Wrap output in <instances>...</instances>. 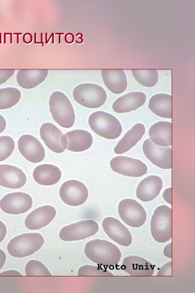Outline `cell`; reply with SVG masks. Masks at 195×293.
I'll return each mask as SVG.
<instances>
[{
	"instance_id": "33",
	"label": "cell",
	"mask_w": 195,
	"mask_h": 293,
	"mask_svg": "<svg viewBox=\"0 0 195 293\" xmlns=\"http://www.w3.org/2000/svg\"><path fill=\"white\" fill-rule=\"evenodd\" d=\"M15 69H0V85L7 82L14 74Z\"/></svg>"
},
{
	"instance_id": "23",
	"label": "cell",
	"mask_w": 195,
	"mask_h": 293,
	"mask_svg": "<svg viewBox=\"0 0 195 293\" xmlns=\"http://www.w3.org/2000/svg\"><path fill=\"white\" fill-rule=\"evenodd\" d=\"M48 72V69H20L16 75L17 83L23 89H32L45 80Z\"/></svg>"
},
{
	"instance_id": "9",
	"label": "cell",
	"mask_w": 195,
	"mask_h": 293,
	"mask_svg": "<svg viewBox=\"0 0 195 293\" xmlns=\"http://www.w3.org/2000/svg\"><path fill=\"white\" fill-rule=\"evenodd\" d=\"M61 200L70 206H79L87 200L89 192L86 186L81 182L70 180L64 182L59 190Z\"/></svg>"
},
{
	"instance_id": "3",
	"label": "cell",
	"mask_w": 195,
	"mask_h": 293,
	"mask_svg": "<svg viewBox=\"0 0 195 293\" xmlns=\"http://www.w3.org/2000/svg\"><path fill=\"white\" fill-rule=\"evenodd\" d=\"M88 124L95 133L107 139L117 138L122 131L119 120L112 114L103 111L92 113L89 117Z\"/></svg>"
},
{
	"instance_id": "6",
	"label": "cell",
	"mask_w": 195,
	"mask_h": 293,
	"mask_svg": "<svg viewBox=\"0 0 195 293\" xmlns=\"http://www.w3.org/2000/svg\"><path fill=\"white\" fill-rule=\"evenodd\" d=\"M73 97L76 102L85 107L97 108L104 105L107 95L104 89L98 84L82 83L74 88Z\"/></svg>"
},
{
	"instance_id": "20",
	"label": "cell",
	"mask_w": 195,
	"mask_h": 293,
	"mask_svg": "<svg viewBox=\"0 0 195 293\" xmlns=\"http://www.w3.org/2000/svg\"><path fill=\"white\" fill-rule=\"evenodd\" d=\"M146 100V95L144 93L131 92L116 100L112 105V108L117 113H127L142 106Z\"/></svg>"
},
{
	"instance_id": "12",
	"label": "cell",
	"mask_w": 195,
	"mask_h": 293,
	"mask_svg": "<svg viewBox=\"0 0 195 293\" xmlns=\"http://www.w3.org/2000/svg\"><path fill=\"white\" fill-rule=\"evenodd\" d=\"M33 205L31 196L25 192H17L4 195L0 201L1 209L7 214L18 215L28 211Z\"/></svg>"
},
{
	"instance_id": "16",
	"label": "cell",
	"mask_w": 195,
	"mask_h": 293,
	"mask_svg": "<svg viewBox=\"0 0 195 293\" xmlns=\"http://www.w3.org/2000/svg\"><path fill=\"white\" fill-rule=\"evenodd\" d=\"M56 214V209L53 206L45 205L39 207L27 215L25 226L30 230H39L50 224Z\"/></svg>"
},
{
	"instance_id": "30",
	"label": "cell",
	"mask_w": 195,
	"mask_h": 293,
	"mask_svg": "<svg viewBox=\"0 0 195 293\" xmlns=\"http://www.w3.org/2000/svg\"><path fill=\"white\" fill-rule=\"evenodd\" d=\"M25 272L26 276H52L47 267L36 260H31L27 263Z\"/></svg>"
},
{
	"instance_id": "8",
	"label": "cell",
	"mask_w": 195,
	"mask_h": 293,
	"mask_svg": "<svg viewBox=\"0 0 195 293\" xmlns=\"http://www.w3.org/2000/svg\"><path fill=\"white\" fill-rule=\"evenodd\" d=\"M98 230V224L95 221L82 220L63 227L59 237L64 241H78L94 235Z\"/></svg>"
},
{
	"instance_id": "11",
	"label": "cell",
	"mask_w": 195,
	"mask_h": 293,
	"mask_svg": "<svg viewBox=\"0 0 195 293\" xmlns=\"http://www.w3.org/2000/svg\"><path fill=\"white\" fill-rule=\"evenodd\" d=\"M146 157L157 167L169 169L172 167V150L171 146H162L154 143L150 139H146L142 145Z\"/></svg>"
},
{
	"instance_id": "40",
	"label": "cell",
	"mask_w": 195,
	"mask_h": 293,
	"mask_svg": "<svg viewBox=\"0 0 195 293\" xmlns=\"http://www.w3.org/2000/svg\"><path fill=\"white\" fill-rule=\"evenodd\" d=\"M6 126V120L3 116L0 114V133L5 130Z\"/></svg>"
},
{
	"instance_id": "28",
	"label": "cell",
	"mask_w": 195,
	"mask_h": 293,
	"mask_svg": "<svg viewBox=\"0 0 195 293\" xmlns=\"http://www.w3.org/2000/svg\"><path fill=\"white\" fill-rule=\"evenodd\" d=\"M21 96L20 91L13 87L0 89V110L10 108L17 105Z\"/></svg>"
},
{
	"instance_id": "29",
	"label": "cell",
	"mask_w": 195,
	"mask_h": 293,
	"mask_svg": "<svg viewBox=\"0 0 195 293\" xmlns=\"http://www.w3.org/2000/svg\"><path fill=\"white\" fill-rule=\"evenodd\" d=\"M135 80L141 85L151 87L155 86L158 80V73L156 69H132Z\"/></svg>"
},
{
	"instance_id": "31",
	"label": "cell",
	"mask_w": 195,
	"mask_h": 293,
	"mask_svg": "<svg viewBox=\"0 0 195 293\" xmlns=\"http://www.w3.org/2000/svg\"><path fill=\"white\" fill-rule=\"evenodd\" d=\"M15 149V142L8 136L0 137V162L4 161L11 156Z\"/></svg>"
},
{
	"instance_id": "34",
	"label": "cell",
	"mask_w": 195,
	"mask_h": 293,
	"mask_svg": "<svg viewBox=\"0 0 195 293\" xmlns=\"http://www.w3.org/2000/svg\"><path fill=\"white\" fill-rule=\"evenodd\" d=\"M172 262L163 265L158 271L157 276H172Z\"/></svg>"
},
{
	"instance_id": "5",
	"label": "cell",
	"mask_w": 195,
	"mask_h": 293,
	"mask_svg": "<svg viewBox=\"0 0 195 293\" xmlns=\"http://www.w3.org/2000/svg\"><path fill=\"white\" fill-rule=\"evenodd\" d=\"M172 210L166 205L157 207L155 210L150 222L151 234L157 242L166 243L172 236Z\"/></svg>"
},
{
	"instance_id": "18",
	"label": "cell",
	"mask_w": 195,
	"mask_h": 293,
	"mask_svg": "<svg viewBox=\"0 0 195 293\" xmlns=\"http://www.w3.org/2000/svg\"><path fill=\"white\" fill-rule=\"evenodd\" d=\"M25 174L15 166L0 165V186L12 189L22 187L26 182Z\"/></svg>"
},
{
	"instance_id": "17",
	"label": "cell",
	"mask_w": 195,
	"mask_h": 293,
	"mask_svg": "<svg viewBox=\"0 0 195 293\" xmlns=\"http://www.w3.org/2000/svg\"><path fill=\"white\" fill-rule=\"evenodd\" d=\"M162 187L163 182L160 177L149 175L138 184L136 190V197L143 202L151 201L159 195Z\"/></svg>"
},
{
	"instance_id": "1",
	"label": "cell",
	"mask_w": 195,
	"mask_h": 293,
	"mask_svg": "<svg viewBox=\"0 0 195 293\" xmlns=\"http://www.w3.org/2000/svg\"><path fill=\"white\" fill-rule=\"evenodd\" d=\"M84 253L91 261L104 266L117 265L121 256V251L117 246L99 239L88 242L85 246Z\"/></svg>"
},
{
	"instance_id": "36",
	"label": "cell",
	"mask_w": 195,
	"mask_h": 293,
	"mask_svg": "<svg viewBox=\"0 0 195 293\" xmlns=\"http://www.w3.org/2000/svg\"><path fill=\"white\" fill-rule=\"evenodd\" d=\"M7 233V229L5 224L0 220V243L5 238Z\"/></svg>"
},
{
	"instance_id": "25",
	"label": "cell",
	"mask_w": 195,
	"mask_h": 293,
	"mask_svg": "<svg viewBox=\"0 0 195 293\" xmlns=\"http://www.w3.org/2000/svg\"><path fill=\"white\" fill-rule=\"evenodd\" d=\"M150 139L155 144L170 146L172 144V124L167 121H159L151 126L149 130Z\"/></svg>"
},
{
	"instance_id": "2",
	"label": "cell",
	"mask_w": 195,
	"mask_h": 293,
	"mask_svg": "<svg viewBox=\"0 0 195 293\" xmlns=\"http://www.w3.org/2000/svg\"><path fill=\"white\" fill-rule=\"evenodd\" d=\"M49 110L54 121L60 126L70 128L74 125L76 116L72 103L62 92L52 93L49 100Z\"/></svg>"
},
{
	"instance_id": "21",
	"label": "cell",
	"mask_w": 195,
	"mask_h": 293,
	"mask_svg": "<svg viewBox=\"0 0 195 293\" xmlns=\"http://www.w3.org/2000/svg\"><path fill=\"white\" fill-rule=\"evenodd\" d=\"M40 138L46 146L51 151L57 153L64 151L65 148L62 145V132L55 125L51 123H43L39 129Z\"/></svg>"
},
{
	"instance_id": "35",
	"label": "cell",
	"mask_w": 195,
	"mask_h": 293,
	"mask_svg": "<svg viewBox=\"0 0 195 293\" xmlns=\"http://www.w3.org/2000/svg\"><path fill=\"white\" fill-rule=\"evenodd\" d=\"M163 198L164 200L170 205H172V188H166L163 193Z\"/></svg>"
},
{
	"instance_id": "19",
	"label": "cell",
	"mask_w": 195,
	"mask_h": 293,
	"mask_svg": "<svg viewBox=\"0 0 195 293\" xmlns=\"http://www.w3.org/2000/svg\"><path fill=\"white\" fill-rule=\"evenodd\" d=\"M154 267L147 259L136 255L126 257L121 266L122 269L130 275L141 276L153 275Z\"/></svg>"
},
{
	"instance_id": "26",
	"label": "cell",
	"mask_w": 195,
	"mask_h": 293,
	"mask_svg": "<svg viewBox=\"0 0 195 293\" xmlns=\"http://www.w3.org/2000/svg\"><path fill=\"white\" fill-rule=\"evenodd\" d=\"M33 177L38 184L42 186H52L58 183L61 172L57 166L52 164H42L35 167Z\"/></svg>"
},
{
	"instance_id": "27",
	"label": "cell",
	"mask_w": 195,
	"mask_h": 293,
	"mask_svg": "<svg viewBox=\"0 0 195 293\" xmlns=\"http://www.w3.org/2000/svg\"><path fill=\"white\" fill-rule=\"evenodd\" d=\"M148 107L157 116L172 118V97L166 93H157L152 96L149 100Z\"/></svg>"
},
{
	"instance_id": "22",
	"label": "cell",
	"mask_w": 195,
	"mask_h": 293,
	"mask_svg": "<svg viewBox=\"0 0 195 293\" xmlns=\"http://www.w3.org/2000/svg\"><path fill=\"white\" fill-rule=\"evenodd\" d=\"M101 74L106 87L112 93L119 94L127 88L128 82L122 69H102Z\"/></svg>"
},
{
	"instance_id": "38",
	"label": "cell",
	"mask_w": 195,
	"mask_h": 293,
	"mask_svg": "<svg viewBox=\"0 0 195 293\" xmlns=\"http://www.w3.org/2000/svg\"><path fill=\"white\" fill-rule=\"evenodd\" d=\"M172 243L166 245L164 249L163 253L164 255L168 258H172Z\"/></svg>"
},
{
	"instance_id": "32",
	"label": "cell",
	"mask_w": 195,
	"mask_h": 293,
	"mask_svg": "<svg viewBox=\"0 0 195 293\" xmlns=\"http://www.w3.org/2000/svg\"><path fill=\"white\" fill-rule=\"evenodd\" d=\"M78 276H114L109 271L92 265H84L78 270Z\"/></svg>"
},
{
	"instance_id": "13",
	"label": "cell",
	"mask_w": 195,
	"mask_h": 293,
	"mask_svg": "<svg viewBox=\"0 0 195 293\" xmlns=\"http://www.w3.org/2000/svg\"><path fill=\"white\" fill-rule=\"evenodd\" d=\"M18 145L19 151L28 161L37 163L44 160L45 149L35 137L29 134L23 135L19 139Z\"/></svg>"
},
{
	"instance_id": "4",
	"label": "cell",
	"mask_w": 195,
	"mask_h": 293,
	"mask_svg": "<svg viewBox=\"0 0 195 293\" xmlns=\"http://www.w3.org/2000/svg\"><path fill=\"white\" fill-rule=\"evenodd\" d=\"M44 243V238L39 233H23L11 239L7 249L13 257L23 258L39 251Z\"/></svg>"
},
{
	"instance_id": "37",
	"label": "cell",
	"mask_w": 195,
	"mask_h": 293,
	"mask_svg": "<svg viewBox=\"0 0 195 293\" xmlns=\"http://www.w3.org/2000/svg\"><path fill=\"white\" fill-rule=\"evenodd\" d=\"M21 276V273L15 270L4 271L0 273V276Z\"/></svg>"
},
{
	"instance_id": "7",
	"label": "cell",
	"mask_w": 195,
	"mask_h": 293,
	"mask_svg": "<svg viewBox=\"0 0 195 293\" xmlns=\"http://www.w3.org/2000/svg\"><path fill=\"white\" fill-rule=\"evenodd\" d=\"M118 212L123 222L131 227L139 228L146 221L145 209L139 202L133 199L126 198L120 201Z\"/></svg>"
},
{
	"instance_id": "14",
	"label": "cell",
	"mask_w": 195,
	"mask_h": 293,
	"mask_svg": "<svg viewBox=\"0 0 195 293\" xmlns=\"http://www.w3.org/2000/svg\"><path fill=\"white\" fill-rule=\"evenodd\" d=\"M102 226L108 236L117 244L124 247L131 245L133 238L130 231L118 219L107 217L103 219Z\"/></svg>"
},
{
	"instance_id": "15",
	"label": "cell",
	"mask_w": 195,
	"mask_h": 293,
	"mask_svg": "<svg viewBox=\"0 0 195 293\" xmlns=\"http://www.w3.org/2000/svg\"><path fill=\"white\" fill-rule=\"evenodd\" d=\"M91 134L83 129H75L63 134L61 143L66 149L73 152H81L89 149L93 144Z\"/></svg>"
},
{
	"instance_id": "10",
	"label": "cell",
	"mask_w": 195,
	"mask_h": 293,
	"mask_svg": "<svg viewBox=\"0 0 195 293\" xmlns=\"http://www.w3.org/2000/svg\"><path fill=\"white\" fill-rule=\"evenodd\" d=\"M112 170L118 174L132 177H139L147 173V165L140 160L124 156H117L110 162Z\"/></svg>"
},
{
	"instance_id": "24",
	"label": "cell",
	"mask_w": 195,
	"mask_h": 293,
	"mask_svg": "<svg viewBox=\"0 0 195 293\" xmlns=\"http://www.w3.org/2000/svg\"><path fill=\"white\" fill-rule=\"evenodd\" d=\"M145 127L142 123H136L130 129L114 147L117 154L124 153L135 146L145 133Z\"/></svg>"
},
{
	"instance_id": "39",
	"label": "cell",
	"mask_w": 195,
	"mask_h": 293,
	"mask_svg": "<svg viewBox=\"0 0 195 293\" xmlns=\"http://www.w3.org/2000/svg\"><path fill=\"white\" fill-rule=\"evenodd\" d=\"M6 254L3 251L0 249V270L4 266L6 261Z\"/></svg>"
}]
</instances>
